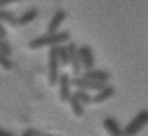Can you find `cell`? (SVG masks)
Returning <instances> with one entry per match:
<instances>
[{
    "instance_id": "obj_17",
    "label": "cell",
    "mask_w": 148,
    "mask_h": 136,
    "mask_svg": "<svg viewBox=\"0 0 148 136\" xmlns=\"http://www.w3.org/2000/svg\"><path fill=\"white\" fill-rule=\"evenodd\" d=\"M21 136H41V134H39L37 130H33V128H27V130H25Z\"/></svg>"
},
{
    "instance_id": "obj_4",
    "label": "cell",
    "mask_w": 148,
    "mask_h": 136,
    "mask_svg": "<svg viewBox=\"0 0 148 136\" xmlns=\"http://www.w3.org/2000/svg\"><path fill=\"white\" fill-rule=\"evenodd\" d=\"M77 57H79V63H81V71H89L93 69L95 65V57H93V51L89 45H81L77 47Z\"/></svg>"
},
{
    "instance_id": "obj_3",
    "label": "cell",
    "mask_w": 148,
    "mask_h": 136,
    "mask_svg": "<svg viewBox=\"0 0 148 136\" xmlns=\"http://www.w3.org/2000/svg\"><path fill=\"white\" fill-rule=\"evenodd\" d=\"M59 75H61L59 51H57V47H51V51H49V83H51V85H57Z\"/></svg>"
},
{
    "instance_id": "obj_12",
    "label": "cell",
    "mask_w": 148,
    "mask_h": 136,
    "mask_svg": "<svg viewBox=\"0 0 148 136\" xmlns=\"http://www.w3.org/2000/svg\"><path fill=\"white\" fill-rule=\"evenodd\" d=\"M0 23H2V25H8V27H16V16H14V12L6 10V8H0Z\"/></svg>"
},
{
    "instance_id": "obj_18",
    "label": "cell",
    "mask_w": 148,
    "mask_h": 136,
    "mask_svg": "<svg viewBox=\"0 0 148 136\" xmlns=\"http://www.w3.org/2000/svg\"><path fill=\"white\" fill-rule=\"evenodd\" d=\"M14 2H21V0H0V8H4L8 4H14Z\"/></svg>"
},
{
    "instance_id": "obj_20",
    "label": "cell",
    "mask_w": 148,
    "mask_h": 136,
    "mask_svg": "<svg viewBox=\"0 0 148 136\" xmlns=\"http://www.w3.org/2000/svg\"><path fill=\"white\" fill-rule=\"evenodd\" d=\"M0 136H14V134L8 132V130H4V128H0Z\"/></svg>"
},
{
    "instance_id": "obj_10",
    "label": "cell",
    "mask_w": 148,
    "mask_h": 136,
    "mask_svg": "<svg viewBox=\"0 0 148 136\" xmlns=\"http://www.w3.org/2000/svg\"><path fill=\"white\" fill-rule=\"evenodd\" d=\"M65 16H67V12H65V10L55 12V16L51 19V23H49V27H47V33H57V31H59V27L63 25Z\"/></svg>"
},
{
    "instance_id": "obj_13",
    "label": "cell",
    "mask_w": 148,
    "mask_h": 136,
    "mask_svg": "<svg viewBox=\"0 0 148 136\" xmlns=\"http://www.w3.org/2000/svg\"><path fill=\"white\" fill-rule=\"evenodd\" d=\"M71 95H73V98H75V100H77L81 106H87V104H91V95H89L87 91H83V89H75Z\"/></svg>"
},
{
    "instance_id": "obj_11",
    "label": "cell",
    "mask_w": 148,
    "mask_h": 136,
    "mask_svg": "<svg viewBox=\"0 0 148 136\" xmlns=\"http://www.w3.org/2000/svg\"><path fill=\"white\" fill-rule=\"evenodd\" d=\"M37 16H39V10H37V8H29L27 12H23V14L16 19V27H25V25L33 23Z\"/></svg>"
},
{
    "instance_id": "obj_9",
    "label": "cell",
    "mask_w": 148,
    "mask_h": 136,
    "mask_svg": "<svg viewBox=\"0 0 148 136\" xmlns=\"http://www.w3.org/2000/svg\"><path fill=\"white\" fill-rule=\"evenodd\" d=\"M103 130L108 132V136H122V126L118 124L116 118H103Z\"/></svg>"
},
{
    "instance_id": "obj_2",
    "label": "cell",
    "mask_w": 148,
    "mask_h": 136,
    "mask_svg": "<svg viewBox=\"0 0 148 136\" xmlns=\"http://www.w3.org/2000/svg\"><path fill=\"white\" fill-rule=\"evenodd\" d=\"M148 124V112L142 110L136 114V118H132V122H128L124 128H122V136H138Z\"/></svg>"
},
{
    "instance_id": "obj_16",
    "label": "cell",
    "mask_w": 148,
    "mask_h": 136,
    "mask_svg": "<svg viewBox=\"0 0 148 136\" xmlns=\"http://www.w3.org/2000/svg\"><path fill=\"white\" fill-rule=\"evenodd\" d=\"M0 53L6 55V57H10V53H12V47H10L6 41H2V39H0Z\"/></svg>"
},
{
    "instance_id": "obj_8",
    "label": "cell",
    "mask_w": 148,
    "mask_h": 136,
    "mask_svg": "<svg viewBox=\"0 0 148 136\" xmlns=\"http://www.w3.org/2000/svg\"><path fill=\"white\" fill-rule=\"evenodd\" d=\"M83 77L85 79H91V81H97V83H108L110 81V73L108 71H103V69H89V71H83Z\"/></svg>"
},
{
    "instance_id": "obj_5",
    "label": "cell",
    "mask_w": 148,
    "mask_h": 136,
    "mask_svg": "<svg viewBox=\"0 0 148 136\" xmlns=\"http://www.w3.org/2000/svg\"><path fill=\"white\" fill-rule=\"evenodd\" d=\"M65 49H67V59H69V67H71V71H73V75L77 77V75H81V63H79V57H77V45H73V43H67L65 45Z\"/></svg>"
},
{
    "instance_id": "obj_19",
    "label": "cell",
    "mask_w": 148,
    "mask_h": 136,
    "mask_svg": "<svg viewBox=\"0 0 148 136\" xmlns=\"http://www.w3.org/2000/svg\"><path fill=\"white\" fill-rule=\"evenodd\" d=\"M0 39H2V41H6V27H4L2 23H0Z\"/></svg>"
},
{
    "instance_id": "obj_7",
    "label": "cell",
    "mask_w": 148,
    "mask_h": 136,
    "mask_svg": "<svg viewBox=\"0 0 148 136\" xmlns=\"http://www.w3.org/2000/svg\"><path fill=\"white\" fill-rule=\"evenodd\" d=\"M114 93H116V89H114L110 83H106V85H101V89H97V91L91 95V104H101V102H108L110 98H114Z\"/></svg>"
},
{
    "instance_id": "obj_15",
    "label": "cell",
    "mask_w": 148,
    "mask_h": 136,
    "mask_svg": "<svg viewBox=\"0 0 148 136\" xmlns=\"http://www.w3.org/2000/svg\"><path fill=\"white\" fill-rule=\"evenodd\" d=\"M0 69H4V71H10V69H12V61H10V57L2 55V53H0Z\"/></svg>"
},
{
    "instance_id": "obj_1",
    "label": "cell",
    "mask_w": 148,
    "mask_h": 136,
    "mask_svg": "<svg viewBox=\"0 0 148 136\" xmlns=\"http://www.w3.org/2000/svg\"><path fill=\"white\" fill-rule=\"evenodd\" d=\"M71 39L69 31H57V33H47L39 39H33L29 43V49L37 51V49H43V47H59V45H65L67 41Z\"/></svg>"
},
{
    "instance_id": "obj_14",
    "label": "cell",
    "mask_w": 148,
    "mask_h": 136,
    "mask_svg": "<svg viewBox=\"0 0 148 136\" xmlns=\"http://www.w3.org/2000/svg\"><path fill=\"white\" fill-rule=\"evenodd\" d=\"M67 102H69V106H71V112H73V116L81 118V116H83V112H85V106H81V104H79V102H77L73 95H71Z\"/></svg>"
},
{
    "instance_id": "obj_6",
    "label": "cell",
    "mask_w": 148,
    "mask_h": 136,
    "mask_svg": "<svg viewBox=\"0 0 148 136\" xmlns=\"http://www.w3.org/2000/svg\"><path fill=\"white\" fill-rule=\"evenodd\" d=\"M57 85H59V100L61 102H67L69 98H71V77L69 75H65V73H61L59 75V79H57Z\"/></svg>"
}]
</instances>
